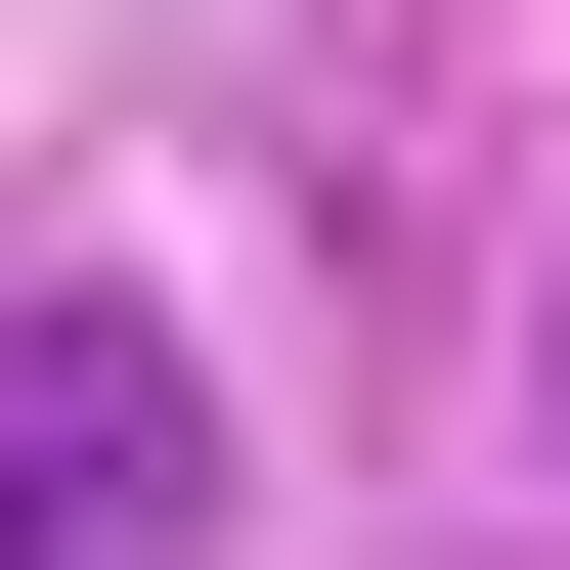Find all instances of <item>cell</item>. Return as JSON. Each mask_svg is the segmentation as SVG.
<instances>
[{"label":"cell","instance_id":"obj_1","mask_svg":"<svg viewBox=\"0 0 570 570\" xmlns=\"http://www.w3.org/2000/svg\"><path fill=\"white\" fill-rule=\"evenodd\" d=\"M0 570H219V395L132 307H0Z\"/></svg>","mask_w":570,"mask_h":570}]
</instances>
